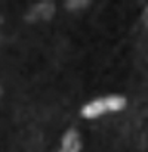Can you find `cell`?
<instances>
[{"label": "cell", "mask_w": 148, "mask_h": 152, "mask_svg": "<svg viewBox=\"0 0 148 152\" xmlns=\"http://www.w3.org/2000/svg\"><path fill=\"white\" fill-rule=\"evenodd\" d=\"M124 103L126 101L121 96H107V98H101V99L86 103L82 109V114L85 118H96L107 112L120 111L124 106Z\"/></svg>", "instance_id": "6da1fadb"}, {"label": "cell", "mask_w": 148, "mask_h": 152, "mask_svg": "<svg viewBox=\"0 0 148 152\" xmlns=\"http://www.w3.org/2000/svg\"><path fill=\"white\" fill-rule=\"evenodd\" d=\"M59 152H80V140L76 130H68L62 139V146Z\"/></svg>", "instance_id": "7a4b0ae2"}]
</instances>
